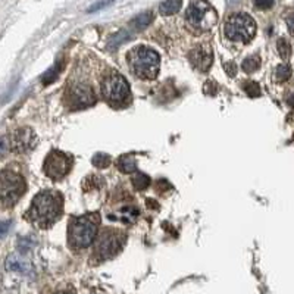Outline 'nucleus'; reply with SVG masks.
<instances>
[{"instance_id": "obj_1", "label": "nucleus", "mask_w": 294, "mask_h": 294, "mask_svg": "<svg viewBox=\"0 0 294 294\" xmlns=\"http://www.w3.org/2000/svg\"><path fill=\"white\" fill-rule=\"evenodd\" d=\"M64 210V198L54 190H44L34 197L28 209L26 220L36 226L49 228L60 218Z\"/></svg>"}, {"instance_id": "obj_2", "label": "nucleus", "mask_w": 294, "mask_h": 294, "mask_svg": "<svg viewBox=\"0 0 294 294\" xmlns=\"http://www.w3.org/2000/svg\"><path fill=\"white\" fill-rule=\"evenodd\" d=\"M100 222L98 214L76 216L68 225V243L72 248H86L93 243L98 225Z\"/></svg>"}, {"instance_id": "obj_3", "label": "nucleus", "mask_w": 294, "mask_h": 294, "mask_svg": "<svg viewBox=\"0 0 294 294\" xmlns=\"http://www.w3.org/2000/svg\"><path fill=\"white\" fill-rule=\"evenodd\" d=\"M26 190L24 176L12 170L0 172V206L10 208L14 206Z\"/></svg>"}, {"instance_id": "obj_4", "label": "nucleus", "mask_w": 294, "mask_h": 294, "mask_svg": "<svg viewBox=\"0 0 294 294\" xmlns=\"http://www.w3.org/2000/svg\"><path fill=\"white\" fill-rule=\"evenodd\" d=\"M130 65L131 70L136 72L137 76L146 78V80H153L158 76L159 66H160V59L159 54L154 50L148 48H137L134 49L130 54Z\"/></svg>"}, {"instance_id": "obj_5", "label": "nucleus", "mask_w": 294, "mask_h": 294, "mask_svg": "<svg viewBox=\"0 0 294 294\" xmlns=\"http://www.w3.org/2000/svg\"><path fill=\"white\" fill-rule=\"evenodd\" d=\"M256 34V22L247 14H236L225 22V36L232 42L248 43Z\"/></svg>"}, {"instance_id": "obj_6", "label": "nucleus", "mask_w": 294, "mask_h": 294, "mask_svg": "<svg viewBox=\"0 0 294 294\" xmlns=\"http://www.w3.org/2000/svg\"><path fill=\"white\" fill-rule=\"evenodd\" d=\"M187 22L197 30H210L216 24V10L208 0H194L186 14Z\"/></svg>"}, {"instance_id": "obj_7", "label": "nucleus", "mask_w": 294, "mask_h": 294, "mask_svg": "<svg viewBox=\"0 0 294 294\" xmlns=\"http://www.w3.org/2000/svg\"><path fill=\"white\" fill-rule=\"evenodd\" d=\"M104 98L112 104H122L130 98V86L120 74H110L102 87Z\"/></svg>"}, {"instance_id": "obj_8", "label": "nucleus", "mask_w": 294, "mask_h": 294, "mask_svg": "<svg viewBox=\"0 0 294 294\" xmlns=\"http://www.w3.org/2000/svg\"><path fill=\"white\" fill-rule=\"evenodd\" d=\"M72 166V159L59 152V150H52L43 165L44 174L52 178V180H62L64 176H66Z\"/></svg>"}, {"instance_id": "obj_9", "label": "nucleus", "mask_w": 294, "mask_h": 294, "mask_svg": "<svg viewBox=\"0 0 294 294\" xmlns=\"http://www.w3.org/2000/svg\"><path fill=\"white\" fill-rule=\"evenodd\" d=\"M122 243L124 238L120 232L106 230V231L100 236L98 242L96 243L94 258L98 259V262H102V260H106V259L115 256V254L121 250Z\"/></svg>"}, {"instance_id": "obj_10", "label": "nucleus", "mask_w": 294, "mask_h": 294, "mask_svg": "<svg viewBox=\"0 0 294 294\" xmlns=\"http://www.w3.org/2000/svg\"><path fill=\"white\" fill-rule=\"evenodd\" d=\"M37 143V137L34 134V131L28 126L16 130L10 137H9V144L10 150L16 152V153H25L30 152L31 148H34Z\"/></svg>"}, {"instance_id": "obj_11", "label": "nucleus", "mask_w": 294, "mask_h": 294, "mask_svg": "<svg viewBox=\"0 0 294 294\" xmlns=\"http://www.w3.org/2000/svg\"><path fill=\"white\" fill-rule=\"evenodd\" d=\"M70 98H71V104L74 108H78V109L88 108V106H93L96 103L94 90L87 84L74 86L71 92H70Z\"/></svg>"}, {"instance_id": "obj_12", "label": "nucleus", "mask_w": 294, "mask_h": 294, "mask_svg": "<svg viewBox=\"0 0 294 294\" xmlns=\"http://www.w3.org/2000/svg\"><path fill=\"white\" fill-rule=\"evenodd\" d=\"M190 60H192L193 66L197 68L198 71H208L212 66V62H214L212 50L208 49V48H202V46L196 48L190 53Z\"/></svg>"}, {"instance_id": "obj_13", "label": "nucleus", "mask_w": 294, "mask_h": 294, "mask_svg": "<svg viewBox=\"0 0 294 294\" xmlns=\"http://www.w3.org/2000/svg\"><path fill=\"white\" fill-rule=\"evenodd\" d=\"M6 270L30 275V274H32V265L30 260L24 259L21 254H10L6 259Z\"/></svg>"}, {"instance_id": "obj_14", "label": "nucleus", "mask_w": 294, "mask_h": 294, "mask_svg": "<svg viewBox=\"0 0 294 294\" xmlns=\"http://www.w3.org/2000/svg\"><path fill=\"white\" fill-rule=\"evenodd\" d=\"M153 18H154V15L152 12H143V14L137 15L134 20L130 21V26L134 31H140V30H143V28H146V26L152 24L153 22Z\"/></svg>"}, {"instance_id": "obj_15", "label": "nucleus", "mask_w": 294, "mask_h": 294, "mask_svg": "<svg viewBox=\"0 0 294 294\" xmlns=\"http://www.w3.org/2000/svg\"><path fill=\"white\" fill-rule=\"evenodd\" d=\"M137 216H138V210H137L136 208L125 206V208H122V209L118 212L116 216H112V218H114V220H120L121 222H125V224H131V222L136 220Z\"/></svg>"}, {"instance_id": "obj_16", "label": "nucleus", "mask_w": 294, "mask_h": 294, "mask_svg": "<svg viewBox=\"0 0 294 294\" xmlns=\"http://www.w3.org/2000/svg\"><path fill=\"white\" fill-rule=\"evenodd\" d=\"M181 9V0H165L159 6L160 15H174Z\"/></svg>"}, {"instance_id": "obj_17", "label": "nucleus", "mask_w": 294, "mask_h": 294, "mask_svg": "<svg viewBox=\"0 0 294 294\" xmlns=\"http://www.w3.org/2000/svg\"><path fill=\"white\" fill-rule=\"evenodd\" d=\"M292 66L288 64H281L275 68V72H274V76L278 82H286L290 80L292 76Z\"/></svg>"}, {"instance_id": "obj_18", "label": "nucleus", "mask_w": 294, "mask_h": 294, "mask_svg": "<svg viewBox=\"0 0 294 294\" xmlns=\"http://www.w3.org/2000/svg\"><path fill=\"white\" fill-rule=\"evenodd\" d=\"M118 166H120V170H121L122 172H125V174H131V172H134L136 170H137L136 159H134L132 156H130V154L120 158V160H118Z\"/></svg>"}, {"instance_id": "obj_19", "label": "nucleus", "mask_w": 294, "mask_h": 294, "mask_svg": "<svg viewBox=\"0 0 294 294\" xmlns=\"http://www.w3.org/2000/svg\"><path fill=\"white\" fill-rule=\"evenodd\" d=\"M259 68H260V58L258 54L247 58L243 62V71H246V72L252 74L254 72V71H258Z\"/></svg>"}, {"instance_id": "obj_20", "label": "nucleus", "mask_w": 294, "mask_h": 294, "mask_svg": "<svg viewBox=\"0 0 294 294\" xmlns=\"http://www.w3.org/2000/svg\"><path fill=\"white\" fill-rule=\"evenodd\" d=\"M62 66H64V65H62V62L59 60V62H58L53 68H50L49 71L44 74V75H43V78H42L43 84H44V86H49L50 82H53V81L58 78V75H59V72H60Z\"/></svg>"}, {"instance_id": "obj_21", "label": "nucleus", "mask_w": 294, "mask_h": 294, "mask_svg": "<svg viewBox=\"0 0 294 294\" xmlns=\"http://www.w3.org/2000/svg\"><path fill=\"white\" fill-rule=\"evenodd\" d=\"M148 184H150V178L144 174H142V172H137L132 176V186H134L136 190H144L148 187Z\"/></svg>"}, {"instance_id": "obj_22", "label": "nucleus", "mask_w": 294, "mask_h": 294, "mask_svg": "<svg viewBox=\"0 0 294 294\" xmlns=\"http://www.w3.org/2000/svg\"><path fill=\"white\" fill-rule=\"evenodd\" d=\"M276 49H278L280 56H281L284 60H287V59L290 58V54H292V46H290V43H288L286 38H280V40H278Z\"/></svg>"}, {"instance_id": "obj_23", "label": "nucleus", "mask_w": 294, "mask_h": 294, "mask_svg": "<svg viewBox=\"0 0 294 294\" xmlns=\"http://www.w3.org/2000/svg\"><path fill=\"white\" fill-rule=\"evenodd\" d=\"M93 165H94L96 168H100V170L108 168V166L110 165V156H108V154H104V153H98V154H94V158H93Z\"/></svg>"}, {"instance_id": "obj_24", "label": "nucleus", "mask_w": 294, "mask_h": 294, "mask_svg": "<svg viewBox=\"0 0 294 294\" xmlns=\"http://www.w3.org/2000/svg\"><path fill=\"white\" fill-rule=\"evenodd\" d=\"M244 90L247 96H250V98H259L260 96V87L256 82H246Z\"/></svg>"}, {"instance_id": "obj_25", "label": "nucleus", "mask_w": 294, "mask_h": 294, "mask_svg": "<svg viewBox=\"0 0 294 294\" xmlns=\"http://www.w3.org/2000/svg\"><path fill=\"white\" fill-rule=\"evenodd\" d=\"M114 3V0H100L98 3H94L92 8H88V14H93V12H98V10H102L103 8H106V6H109V4H112Z\"/></svg>"}, {"instance_id": "obj_26", "label": "nucleus", "mask_w": 294, "mask_h": 294, "mask_svg": "<svg viewBox=\"0 0 294 294\" xmlns=\"http://www.w3.org/2000/svg\"><path fill=\"white\" fill-rule=\"evenodd\" d=\"M8 150H10L9 138L8 137H3V138H0V156H3Z\"/></svg>"}, {"instance_id": "obj_27", "label": "nucleus", "mask_w": 294, "mask_h": 294, "mask_svg": "<svg viewBox=\"0 0 294 294\" xmlns=\"http://www.w3.org/2000/svg\"><path fill=\"white\" fill-rule=\"evenodd\" d=\"M254 4L259 9H270L274 4V0H254Z\"/></svg>"}, {"instance_id": "obj_28", "label": "nucleus", "mask_w": 294, "mask_h": 294, "mask_svg": "<svg viewBox=\"0 0 294 294\" xmlns=\"http://www.w3.org/2000/svg\"><path fill=\"white\" fill-rule=\"evenodd\" d=\"M9 226H10V222H0V238L6 236V232L9 231Z\"/></svg>"}, {"instance_id": "obj_29", "label": "nucleus", "mask_w": 294, "mask_h": 294, "mask_svg": "<svg viewBox=\"0 0 294 294\" xmlns=\"http://www.w3.org/2000/svg\"><path fill=\"white\" fill-rule=\"evenodd\" d=\"M225 70L230 72V75H231V76L236 74V70H234V65H232V64H225Z\"/></svg>"}, {"instance_id": "obj_30", "label": "nucleus", "mask_w": 294, "mask_h": 294, "mask_svg": "<svg viewBox=\"0 0 294 294\" xmlns=\"http://www.w3.org/2000/svg\"><path fill=\"white\" fill-rule=\"evenodd\" d=\"M56 294H74V293H71V292H59V293H56Z\"/></svg>"}]
</instances>
